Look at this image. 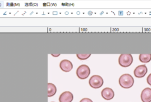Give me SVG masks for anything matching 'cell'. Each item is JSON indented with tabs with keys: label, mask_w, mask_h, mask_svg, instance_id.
<instances>
[{
	"label": "cell",
	"mask_w": 151,
	"mask_h": 102,
	"mask_svg": "<svg viewBox=\"0 0 151 102\" xmlns=\"http://www.w3.org/2000/svg\"><path fill=\"white\" fill-rule=\"evenodd\" d=\"M120 85L124 88H129L134 84V79L129 74H124L122 75L119 80Z\"/></svg>",
	"instance_id": "obj_1"
},
{
	"label": "cell",
	"mask_w": 151,
	"mask_h": 102,
	"mask_svg": "<svg viewBox=\"0 0 151 102\" xmlns=\"http://www.w3.org/2000/svg\"><path fill=\"white\" fill-rule=\"evenodd\" d=\"M90 74L89 67L86 64L80 65L76 70V75L80 79L84 80L87 78Z\"/></svg>",
	"instance_id": "obj_2"
},
{
	"label": "cell",
	"mask_w": 151,
	"mask_h": 102,
	"mask_svg": "<svg viewBox=\"0 0 151 102\" xmlns=\"http://www.w3.org/2000/svg\"><path fill=\"white\" fill-rule=\"evenodd\" d=\"M133 62V57L130 54H122L119 57V64L123 67H127Z\"/></svg>",
	"instance_id": "obj_3"
},
{
	"label": "cell",
	"mask_w": 151,
	"mask_h": 102,
	"mask_svg": "<svg viewBox=\"0 0 151 102\" xmlns=\"http://www.w3.org/2000/svg\"><path fill=\"white\" fill-rule=\"evenodd\" d=\"M89 85L93 88H100L104 83L103 78L98 75H94L90 77L88 81Z\"/></svg>",
	"instance_id": "obj_4"
},
{
	"label": "cell",
	"mask_w": 151,
	"mask_h": 102,
	"mask_svg": "<svg viewBox=\"0 0 151 102\" xmlns=\"http://www.w3.org/2000/svg\"><path fill=\"white\" fill-rule=\"evenodd\" d=\"M147 72V68L145 65H140L134 70V75L137 78L143 77Z\"/></svg>",
	"instance_id": "obj_5"
},
{
	"label": "cell",
	"mask_w": 151,
	"mask_h": 102,
	"mask_svg": "<svg viewBox=\"0 0 151 102\" xmlns=\"http://www.w3.org/2000/svg\"><path fill=\"white\" fill-rule=\"evenodd\" d=\"M74 96L71 92L66 91L62 93L59 97L60 102H72Z\"/></svg>",
	"instance_id": "obj_6"
},
{
	"label": "cell",
	"mask_w": 151,
	"mask_h": 102,
	"mask_svg": "<svg viewBox=\"0 0 151 102\" xmlns=\"http://www.w3.org/2000/svg\"><path fill=\"white\" fill-rule=\"evenodd\" d=\"M101 94L102 97L106 100H111L114 96V91L109 87H106L103 88L101 91Z\"/></svg>",
	"instance_id": "obj_7"
},
{
	"label": "cell",
	"mask_w": 151,
	"mask_h": 102,
	"mask_svg": "<svg viewBox=\"0 0 151 102\" xmlns=\"http://www.w3.org/2000/svg\"><path fill=\"white\" fill-rule=\"evenodd\" d=\"M73 65L72 62L68 60H63L60 63V68L64 72H70L73 69Z\"/></svg>",
	"instance_id": "obj_8"
},
{
	"label": "cell",
	"mask_w": 151,
	"mask_h": 102,
	"mask_svg": "<svg viewBox=\"0 0 151 102\" xmlns=\"http://www.w3.org/2000/svg\"><path fill=\"white\" fill-rule=\"evenodd\" d=\"M141 100L143 102L151 101V88L147 87L143 89L140 95Z\"/></svg>",
	"instance_id": "obj_9"
},
{
	"label": "cell",
	"mask_w": 151,
	"mask_h": 102,
	"mask_svg": "<svg viewBox=\"0 0 151 102\" xmlns=\"http://www.w3.org/2000/svg\"><path fill=\"white\" fill-rule=\"evenodd\" d=\"M48 97H52L54 96L57 91V88L55 85L51 83H48Z\"/></svg>",
	"instance_id": "obj_10"
},
{
	"label": "cell",
	"mask_w": 151,
	"mask_h": 102,
	"mask_svg": "<svg viewBox=\"0 0 151 102\" xmlns=\"http://www.w3.org/2000/svg\"><path fill=\"white\" fill-rule=\"evenodd\" d=\"M139 58L143 63L149 62L151 60V54H140Z\"/></svg>",
	"instance_id": "obj_11"
},
{
	"label": "cell",
	"mask_w": 151,
	"mask_h": 102,
	"mask_svg": "<svg viewBox=\"0 0 151 102\" xmlns=\"http://www.w3.org/2000/svg\"><path fill=\"white\" fill-rule=\"evenodd\" d=\"M90 54H77L76 56L81 60H84L90 57Z\"/></svg>",
	"instance_id": "obj_12"
},
{
	"label": "cell",
	"mask_w": 151,
	"mask_h": 102,
	"mask_svg": "<svg viewBox=\"0 0 151 102\" xmlns=\"http://www.w3.org/2000/svg\"><path fill=\"white\" fill-rule=\"evenodd\" d=\"M80 102H93V101L88 98H83L80 101Z\"/></svg>",
	"instance_id": "obj_13"
},
{
	"label": "cell",
	"mask_w": 151,
	"mask_h": 102,
	"mask_svg": "<svg viewBox=\"0 0 151 102\" xmlns=\"http://www.w3.org/2000/svg\"><path fill=\"white\" fill-rule=\"evenodd\" d=\"M147 83H148V84L151 85V73L147 77Z\"/></svg>",
	"instance_id": "obj_14"
},
{
	"label": "cell",
	"mask_w": 151,
	"mask_h": 102,
	"mask_svg": "<svg viewBox=\"0 0 151 102\" xmlns=\"http://www.w3.org/2000/svg\"><path fill=\"white\" fill-rule=\"evenodd\" d=\"M52 56H54V57H57V56H59V55H60V54H57V55H54V54H52Z\"/></svg>",
	"instance_id": "obj_15"
},
{
	"label": "cell",
	"mask_w": 151,
	"mask_h": 102,
	"mask_svg": "<svg viewBox=\"0 0 151 102\" xmlns=\"http://www.w3.org/2000/svg\"><path fill=\"white\" fill-rule=\"evenodd\" d=\"M52 102H54V101H52Z\"/></svg>",
	"instance_id": "obj_16"
}]
</instances>
